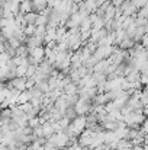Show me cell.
Wrapping results in <instances>:
<instances>
[{
    "label": "cell",
    "mask_w": 148,
    "mask_h": 150,
    "mask_svg": "<svg viewBox=\"0 0 148 150\" xmlns=\"http://www.w3.org/2000/svg\"><path fill=\"white\" fill-rule=\"evenodd\" d=\"M119 9L122 10V13H123V16H137V12H138V7H137V4H135V1L134 0H125L121 6H119Z\"/></svg>",
    "instance_id": "obj_1"
},
{
    "label": "cell",
    "mask_w": 148,
    "mask_h": 150,
    "mask_svg": "<svg viewBox=\"0 0 148 150\" xmlns=\"http://www.w3.org/2000/svg\"><path fill=\"white\" fill-rule=\"evenodd\" d=\"M38 15L36 12H29L25 15V22L26 25H36V19H38Z\"/></svg>",
    "instance_id": "obj_3"
},
{
    "label": "cell",
    "mask_w": 148,
    "mask_h": 150,
    "mask_svg": "<svg viewBox=\"0 0 148 150\" xmlns=\"http://www.w3.org/2000/svg\"><path fill=\"white\" fill-rule=\"evenodd\" d=\"M105 28V19L103 18H96L92 23V31H100Z\"/></svg>",
    "instance_id": "obj_5"
},
{
    "label": "cell",
    "mask_w": 148,
    "mask_h": 150,
    "mask_svg": "<svg viewBox=\"0 0 148 150\" xmlns=\"http://www.w3.org/2000/svg\"><path fill=\"white\" fill-rule=\"evenodd\" d=\"M35 29H36V25H26L23 28V34L26 37H34L35 35Z\"/></svg>",
    "instance_id": "obj_7"
},
{
    "label": "cell",
    "mask_w": 148,
    "mask_h": 150,
    "mask_svg": "<svg viewBox=\"0 0 148 150\" xmlns=\"http://www.w3.org/2000/svg\"><path fill=\"white\" fill-rule=\"evenodd\" d=\"M76 117H77V114H76L74 106H67V108H65V111H64V118H67V120L73 121Z\"/></svg>",
    "instance_id": "obj_6"
},
{
    "label": "cell",
    "mask_w": 148,
    "mask_h": 150,
    "mask_svg": "<svg viewBox=\"0 0 148 150\" xmlns=\"http://www.w3.org/2000/svg\"><path fill=\"white\" fill-rule=\"evenodd\" d=\"M134 45H135V41H134L132 38H126V40H123V41L119 44V48L123 51H128V50H131Z\"/></svg>",
    "instance_id": "obj_4"
},
{
    "label": "cell",
    "mask_w": 148,
    "mask_h": 150,
    "mask_svg": "<svg viewBox=\"0 0 148 150\" xmlns=\"http://www.w3.org/2000/svg\"><path fill=\"white\" fill-rule=\"evenodd\" d=\"M141 45H142L144 48H148V35L147 34L142 37V40H141Z\"/></svg>",
    "instance_id": "obj_8"
},
{
    "label": "cell",
    "mask_w": 148,
    "mask_h": 150,
    "mask_svg": "<svg viewBox=\"0 0 148 150\" xmlns=\"http://www.w3.org/2000/svg\"><path fill=\"white\" fill-rule=\"evenodd\" d=\"M74 1H76V3H77V4H80V3H83V1H84V0H74Z\"/></svg>",
    "instance_id": "obj_9"
},
{
    "label": "cell",
    "mask_w": 148,
    "mask_h": 150,
    "mask_svg": "<svg viewBox=\"0 0 148 150\" xmlns=\"http://www.w3.org/2000/svg\"><path fill=\"white\" fill-rule=\"evenodd\" d=\"M29 57H32L34 63L36 66H39L44 60H45V48L44 47H38V48H29Z\"/></svg>",
    "instance_id": "obj_2"
}]
</instances>
